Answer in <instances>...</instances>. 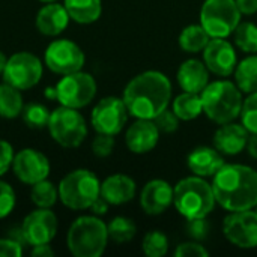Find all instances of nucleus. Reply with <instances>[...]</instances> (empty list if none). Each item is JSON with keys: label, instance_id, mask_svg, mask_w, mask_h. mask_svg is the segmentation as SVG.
<instances>
[{"label": "nucleus", "instance_id": "obj_20", "mask_svg": "<svg viewBox=\"0 0 257 257\" xmlns=\"http://www.w3.org/2000/svg\"><path fill=\"white\" fill-rule=\"evenodd\" d=\"M248 136L250 133L242 123L229 122L217 130L214 136V146L224 155H238L247 148Z\"/></svg>", "mask_w": 257, "mask_h": 257}, {"label": "nucleus", "instance_id": "obj_24", "mask_svg": "<svg viewBox=\"0 0 257 257\" xmlns=\"http://www.w3.org/2000/svg\"><path fill=\"white\" fill-rule=\"evenodd\" d=\"M69 18L78 24H92L102 14L101 0H63Z\"/></svg>", "mask_w": 257, "mask_h": 257}, {"label": "nucleus", "instance_id": "obj_33", "mask_svg": "<svg viewBox=\"0 0 257 257\" xmlns=\"http://www.w3.org/2000/svg\"><path fill=\"white\" fill-rule=\"evenodd\" d=\"M142 248L148 257H163L169 251V239L163 232L154 230L143 238Z\"/></svg>", "mask_w": 257, "mask_h": 257}, {"label": "nucleus", "instance_id": "obj_27", "mask_svg": "<svg viewBox=\"0 0 257 257\" xmlns=\"http://www.w3.org/2000/svg\"><path fill=\"white\" fill-rule=\"evenodd\" d=\"M235 81L241 92H257V56L245 57L235 68Z\"/></svg>", "mask_w": 257, "mask_h": 257}, {"label": "nucleus", "instance_id": "obj_39", "mask_svg": "<svg viewBox=\"0 0 257 257\" xmlns=\"http://www.w3.org/2000/svg\"><path fill=\"white\" fill-rule=\"evenodd\" d=\"M176 257H208L209 253L208 250L200 245L197 241L194 242H184L181 245H178L176 251H175Z\"/></svg>", "mask_w": 257, "mask_h": 257}, {"label": "nucleus", "instance_id": "obj_43", "mask_svg": "<svg viewBox=\"0 0 257 257\" xmlns=\"http://www.w3.org/2000/svg\"><path fill=\"white\" fill-rule=\"evenodd\" d=\"M30 256L33 257H51L54 256V250L51 248L50 244H41V245H35L30 250Z\"/></svg>", "mask_w": 257, "mask_h": 257}, {"label": "nucleus", "instance_id": "obj_4", "mask_svg": "<svg viewBox=\"0 0 257 257\" xmlns=\"http://www.w3.org/2000/svg\"><path fill=\"white\" fill-rule=\"evenodd\" d=\"M203 102V113L215 123L224 125L233 122L242 108V92L236 83L227 80H218L208 83L200 92Z\"/></svg>", "mask_w": 257, "mask_h": 257}, {"label": "nucleus", "instance_id": "obj_6", "mask_svg": "<svg viewBox=\"0 0 257 257\" xmlns=\"http://www.w3.org/2000/svg\"><path fill=\"white\" fill-rule=\"evenodd\" d=\"M101 196L98 176L87 169L66 173L59 182V200L71 211H84Z\"/></svg>", "mask_w": 257, "mask_h": 257}, {"label": "nucleus", "instance_id": "obj_12", "mask_svg": "<svg viewBox=\"0 0 257 257\" xmlns=\"http://www.w3.org/2000/svg\"><path fill=\"white\" fill-rule=\"evenodd\" d=\"M128 114V108L122 98L107 96L98 101L93 107L90 113V125L96 133L116 136L123 130Z\"/></svg>", "mask_w": 257, "mask_h": 257}, {"label": "nucleus", "instance_id": "obj_1", "mask_svg": "<svg viewBox=\"0 0 257 257\" xmlns=\"http://www.w3.org/2000/svg\"><path fill=\"white\" fill-rule=\"evenodd\" d=\"M170 98V80L158 71H145L136 75L126 84L122 96L131 116L151 120L169 107Z\"/></svg>", "mask_w": 257, "mask_h": 257}, {"label": "nucleus", "instance_id": "obj_48", "mask_svg": "<svg viewBox=\"0 0 257 257\" xmlns=\"http://www.w3.org/2000/svg\"><path fill=\"white\" fill-rule=\"evenodd\" d=\"M39 2H42V3H50V2H57V0H39Z\"/></svg>", "mask_w": 257, "mask_h": 257}, {"label": "nucleus", "instance_id": "obj_45", "mask_svg": "<svg viewBox=\"0 0 257 257\" xmlns=\"http://www.w3.org/2000/svg\"><path fill=\"white\" fill-rule=\"evenodd\" d=\"M247 151L248 154L257 160V134L251 133V136H248V142H247Z\"/></svg>", "mask_w": 257, "mask_h": 257}, {"label": "nucleus", "instance_id": "obj_22", "mask_svg": "<svg viewBox=\"0 0 257 257\" xmlns=\"http://www.w3.org/2000/svg\"><path fill=\"white\" fill-rule=\"evenodd\" d=\"M101 196L114 206L128 203L136 196V182L122 173L111 175L101 182Z\"/></svg>", "mask_w": 257, "mask_h": 257}, {"label": "nucleus", "instance_id": "obj_10", "mask_svg": "<svg viewBox=\"0 0 257 257\" xmlns=\"http://www.w3.org/2000/svg\"><path fill=\"white\" fill-rule=\"evenodd\" d=\"M56 90L60 105L80 110L93 101L96 95V81L89 72L77 71L62 75L56 84Z\"/></svg>", "mask_w": 257, "mask_h": 257}, {"label": "nucleus", "instance_id": "obj_3", "mask_svg": "<svg viewBox=\"0 0 257 257\" xmlns=\"http://www.w3.org/2000/svg\"><path fill=\"white\" fill-rule=\"evenodd\" d=\"M107 224L98 215L78 217L68 229L66 247L75 257H99L108 242Z\"/></svg>", "mask_w": 257, "mask_h": 257}, {"label": "nucleus", "instance_id": "obj_44", "mask_svg": "<svg viewBox=\"0 0 257 257\" xmlns=\"http://www.w3.org/2000/svg\"><path fill=\"white\" fill-rule=\"evenodd\" d=\"M241 14H247L251 15L257 12V0H235Z\"/></svg>", "mask_w": 257, "mask_h": 257}, {"label": "nucleus", "instance_id": "obj_38", "mask_svg": "<svg viewBox=\"0 0 257 257\" xmlns=\"http://www.w3.org/2000/svg\"><path fill=\"white\" fill-rule=\"evenodd\" d=\"M114 149V136L98 133L92 142V152L98 158H107Z\"/></svg>", "mask_w": 257, "mask_h": 257}, {"label": "nucleus", "instance_id": "obj_5", "mask_svg": "<svg viewBox=\"0 0 257 257\" xmlns=\"http://www.w3.org/2000/svg\"><path fill=\"white\" fill-rule=\"evenodd\" d=\"M173 203L181 215L187 220L208 217L217 200L212 185L200 176H191L179 181L173 188Z\"/></svg>", "mask_w": 257, "mask_h": 257}, {"label": "nucleus", "instance_id": "obj_19", "mask_svg": "<svg viewBox=\"0 0 257 257\" xmlns=\"http://www.w3.org/2000/svg\"><path fill=\"white\" fill-rule=\"evenodd\" d=\"M160 139V130L151 119H137L125 134V143L134 154L151 152Z\"/></svg>", "mask_w": 257, "mask_h": 257}, {"label": "nucleus", "instance_id": "obj_14", "mask_svg": "<svg viewBox=\"0 0 257 257\" xmlns=\"http://www.w3.org/2000/svg\"><path fill=\"white\" fill-rule=\"evenodd\" d=\"M224 236L239 248L257 247V212L254 209L230 212L223 224Z\"/></svg>", "mask_w": 257, "mask_h": 257}, {"label": "nucleus", "instance_id": "obj_35", "mask_svg": "<svg viewBox=\"0 0 257 257\" xmlns=\"http://www.w3.org/2000/svg\"><path fill=\"white\" fill-rule=\"evenodd\" d=\"M187 235L193 239V241H205L209 236L211 232V224L208 223L206 217H200V218H190L187 226H185Z\"/></svg>", "mask_w": 257, "mask_h": 257}, {"label": "nucleus", "instance_id": "obj_32", "mask_svg": "<svg viewBox=\"0 0 257 257\" xmlns=\"http://www.w3.org/2000/svg\"><path fill=\"white\" fill-rule=\"evenodd\" d=\"M235 44L245 53L257 51V26L253 23H239L233 32Z\"/></svg>", "mask_w": 257, "mask_h": 257}, {"label": "nucleus", "instance_id": "obj_37", "mask_svg": "<svg viewBox=\"0 0 257 257\" xmlns=\"http://www.w3.org/2000/svg\"><path fill=\"white\" fill-rule=\"evenodd\" d=\"M157 125V128L160 130V133H164V134H170V133H175L178 128H179V117L176 116V113L173 110H163L158 116H155L152 119Z\"/></svg>", "mask_w": 257, "mask_h": 257}, {"label": "nucleus", "instance_id": "obj_15", "mask_svg": "<svg viewBox=\"0 0 257 257\" xmlns=\"http://www.w3.org/2000/svg\"><path fill=\"white\" fill-rule=\"evenodd\" d=\"M51 170L50 160L38 149L26 148L15 154L12 163V172L17 179L26 185H33L48 178Z\"/></svg>", "mask_w": 257, "mask_h": 257}, {"label": "nucleus", "instance_id": "obj_30", "mask_svg": "<svg viewBox=\"0 0 257 257\" xmlns=\"http://www.w3.org/2000/svg\"><path fill=\"white\" fill-rule=\"evenodd\" d=\"M51 111L48 110L47 105L41 102H29L24 104V108L21 111L23 122L30 128V130H44L48 126Z\"/></svg>", "mask_w": 257, "mask_h": 257}, {"label": "nucleus", "instance_id": "obj_40", "mask_svg": "<svg viewBox=\"0 0 257 257\" xmlns=\"http://www.w3.org/2000/svg\"><path fill=\"white\" fill-rule=\"evenodd\" d=\"M14 148L9 142L0 139V178L8 173L9 169H12V163H14Z\"/></svg>", "mask_w": 257, "mask_h": 257}, {"label": "nucleus", "instance_id": "obj_17", "mask_svg": "<svg viewBox=\"0 0 257 257\" xmlns=\"http://www.w3.org/2000/svg\"><path fill=\"white\" fill-rule=\"evenodd\" d=\"M173 203V188L163 179L149 181L140 194V205L148 215H160Z\"/></svg>", "mask_w": 257, "mask_h": 257}, {"label": "nucleus", "instance_id": "obj_18", "mask_svg": "<svg viewBox=\"0 0 257 257\" xmlns=\"http://www.w3.org/2000/svg\"><path fill=\"white\" fill-rule=\"evenodd\" d=\"M69 20L71 18L65 5H60L59 2H50L38 11L35 26L44 36L56 38L65 32L69 24Z\"/></svg>", "mask_w": 257, "mask_h": 257}, {"label": "nucleus", "instance_id": "obj_16", "mask_svg": "<svg viewBox=\"0 0 257 257\" xmlns=\"http://www.w3.org/2000/svg\"><path fill=\"white\" fill-rule=\"evenodd\" d=\"M203 60L206 68L220 75L227 77L236 68V53L233 45L224 38H212L203 48Z\"/></svg>", "mask_w": 257, "mask_h": 257}, {"label": "nucleus", "instance_id": "obj_31", "mask_svg": "<svg viewBox=\"0 0 257 257\" xmlns=\"http://www.w3.org/2000/svg\"><path fill=\"white\" fill-rule=\"evenodd\" d=\"M107 230H108V238L116 244L130 242L137 233V227L134 221L126 217H114L107 224Z\"/></svg>", "mask_w": 257, "mask_h": 257}, {"label": "nucleus", "instance_id": "obj_47", "mask_svg": "<svg viewBox=\"0 0 257 257\" xmlns=\"http://www.w3.org/2000/svg\"><path fill=\"white\" fill-rule=\"evenodd\" d=\"M6 62H8V57H6V56H5V53L0 50V75H2V74H3V71H5Z\"/></svg>", "mask_w": 257, "mask_h": 257}, {"label": "nucleus", "instance_id": "obj_23", "mask_svg": "<svg viewBox=\"0 0 257 257\" xmlns=\"http://www.w3.org/2000/svg\"><path fill=\"white\" fill-rule=\"evenodd\" d=\"M209 69L197 59L185 60L178 69V83L184 92L200 93L209 83Z\"/></svg>", "mask_w": 257, "mask_h": 257}, {"label": "nucleus", "instance_id": "obj_49", "mask_svg": "<svg viewBox=\"0 0 257 257\" xmlns=\"http://www.w3.org/2000/svg\"><path fill=\"white\" fill-rule=\"evenodd\" d=\"M253 209H254V211H256V212H257V205H256V206H254V208H253Z\"/></svg>", "mask_w": 257, "mask_h": 257}, {"label": "nucleus", "instance_id": "obj_26", "mask_svg": "<svg viewBox=\"0 0 257 257\" xmlns=\"http://www.w3.org/2000/svg\"><path fill=\"white\" fill-rule=\"evenodd\" d=\"M173 111L181 120H193L203 113V102L200 93L184 92L173 101Z\"/></svg>", "mask_w": 257, "mask_h": 257}, {"label": "nucleus", "instance_id": "obj_21", "mask_svg": "<svg viewBox=\"0 0 257 257\" xmlns=\"http://www.w3.org/2000/svg\"><path fill=\"white\" fill-rule=\"evenodd\" d=\"M187 164L196 176L206 178L214 176L224 166V158L221 152H218L217 149L199 146L188 154Z\"/></svg>", "mask_w": 257, "mask_h": 257}, {"label": "nucleus", "instance_id": "obj_29", "mask_svg": "<svg viewBox=\"0 0 257 257\" xmlns=\"http://www.w3.org/2000/svg\"><path fill=\"white\" fill-rule=\"evenodd\" d=\"M30 200L36 208L51 209L59 200V188L51 181H48V178L44 181H39L32 185Z\"/></svg>", "mask_w": 257, "mask_h": 257}, {"label": "nucleus", "instance_id": "obj_41", "mask_svg": "<svg viewBox=\"0 0 257 257\" xmlns=\"http://www.w3.org/2000/svg\"><path fill=\"white\" fill-rule=\"evenodd\" d=\"M23 254V244L11 236L0 238V257H20Z\"/></svg>", "mask_w": 257, "mask_h": 257}, {"label": "nucleus", "instance_id": "obj_36", "mask_svg": "<svg viewBox=\"0 0 257 257\" xmlns=\"http://www.w3.org/2000/svg\"><path fill=\"white\" fill-rule=\"evenodd\" d=\"M15 205L17 196L14 188L8 182L0 181V220L6 218L15 209Z\"/></svg>", "mask_w": 257, "mask_h": 257}, {"label": "nucleus", "instance_id": "obj_34", "mask_svg": "<svg viewBox=\"0 0 257 257\" xmlns=\"http://www.w3.org/2000/svg\"><path fill=\"white\" fill-rule=\"evenodd\" d=\"M239 116L242 125L248 130V133L257 134V92L250 93L248 98L242 102Z\"/></svg>", "mask_w": 257, "mask_h": 257}, {"label": "nucleus", "instance_id": "obj_7", "mask_svg": "<svg viewBox=\"0 0 257 257\" xmlns=\"http://www.w3.org/2000/svg\"><path fill=\"white\" fill-rule=\"evenodd\" d=\"M48 133L51 139L62 148H78L87 136V123L77 108L60 105L51 111L48 120Z\"/></svg>", "mask_w": 257, "mask_h": 257}, {"label": "nucleus", "instance_id": "obj_2", "mask_svg": "<svg viewBox=\"0 0 257 257\" xmlns=\"http://www.w3.org/2000/svg\"><path fill=\"white\" fill-rule=\"evenodd\" d=\"M211 185L217 203L229 212L248 211L257 205V172L248 166L224 164Z\"/></svg>", "mask_w": 257, "mask_h": 257}, {"label": "nucleus", "instance_id": "obj_9", "mask_svg": "<svg viewBox=\"0 0 257 257\" xmlns=\"http://www.w3.org/2000/svg\"><path fill=\"white\" fill-rule=\"evenodd\" d=\"M44 74V63L38 56L30 51H18L8 57L3 80L14 87L23 90H29L35 87Z\"/></svg>", "mask_w": 257, "mask_h": 257}, {"label": "nucleus", "instance_id": "obj_42", "mask_svg": "<svg viewBox=\"0 0 257 257\" xmlns=\"http://www.w3.org/2000/svg\"><path fill=\"white\" fill-rule=\"evenodd\" d=\"M108 206H110V203H108L102 196H99V197L92 203V206H90L89 209L93 212V215H104V214H107Z\"/></svg>", "mask_w": 257, "mask_h": 257}, {"label": "nucleus", "instance_id": "obj_46", "mask_svg": "<svg viewBox=\"0 0 257 257\" xmlns=\"http://www.w3.org/2000/svg\"><path fill=\"white\" fill-rule=\"evenodd\" d=\"M44 95L48 98V99H53V101H57V90H56V86L54 87H47L45 90H44Z\"/></svg>", "mask_w": 257, "mask_h": 257}, {"label": "nucleus", "instance_id": "obj_28", "mask_svg": "<svg viewBox=\"0 0 257 257\" xmlns=\"http://www.w3.org/2000/svg\"><path fill=\"white\" fill-rule=\"evenodd\" d=\"M209 38L211 36L208 35V32L203 29L202 24H191V26H187L181 32L179 45L184 51L197 53V51H202L208 45V42L211 41Z\"/></svg>", "mask_w": 257, "mask_h": 257}, {"label": "nucleus", "instance_id": "obj_13", "mask_svg": "<svg viewBox=\"0 0 257 257\" xmlns=\"http://www.w3.org/2000/svg\"><path fill=\"white\" fill-rule=\"evenodd\" d=\"M57 229V217L51 209L47 208H38L29 212L21 224L23 239L30 247L51 244V241L56 238Z\"/></svg>", "mask_w": 257, "mask_h": 257}, {"label": "nucleus", "instance_id": "obj_25", "mask_svg": "<svg viewBox=\"0 0 257 257\" xmlns=\"http://www.w3.org/2000/svg\"><path fill=\"white\" fill-rule=\"evenodd\" d=\"M24 108V99L20 89L3 81L0 84V117L17 119Z\"/></svg>", "mask_w": 257, "mask_h": 257}, {"label": "nucleus", "instance_id": "obj_11", "mask_svg": "<svg viewBox=\"0 0 257 257\" xmlns=\"http://www.w3.org/2000/svg\"><path fill=\"white\" fill-rule=\"evenodd\" d=\"M86 62L83 50L71 39H56L50 42L44 53V63L47 68L59 75L81 71Z\"/></svg>", "mask_w": 257, "mask_h": 257}, {"label": "nucleus", "instance_id": "obj_8", "mask_svg": "<svg viewBox=\"0 0 257 257\" xmlns=\"http://www.w3.org/2000/svg\"><path fill=\"white\" fill-rule=\"evenodd\" d=\"M241 23V11L235 0H205L200 24L211 38L230 36Z\"/></svg>", "mask_w": 257, "mask_h": 257}]
</instances>
